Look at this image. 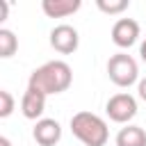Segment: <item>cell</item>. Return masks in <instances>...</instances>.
<instances>
[{
	"instance_id": "1",
	"label": "cell",
	"mask_w": 146,
	"mask_h": 146,
	"mask_svg": "<svg viewBox=\"0 0 146 146\" xmlns=\"http://www.w3.org/2000/svg\"><path fill=\"white\" fill-rule=\"evenodd\" d=\"M71 82H73L71 66L64 59H52V62H46L43 66H39V68L32 71V75L27 80V87H34L41 94L50 96V94L66 91L71 87Z\"/></svg>"
},
{
	"instance_id": "2",
	"label": "cell",
	"mask_w": 146,
	"mask_h": 146,
	"mask_svg": "<svg viewBox=\"0 0 146 146\" xmlns=\"http://www.w3.org/2000/svg\"><path fill=\"white\" fill-rule=\"evenodd\" d=\"M71 132L84 146H105L110 139L107 123L94 112H78L71 116Z\"/></svg>"
},
{
	"instance_id": "3",
	"label": "cell",
	"mask_w": 146,
	"mask_h": 146,
	"mask_svg": "<svg viewBox=\"0 0 146 146\" xmlns=\"http://www.w3.org/2000/svg\"><path fill=\"white\" fill-rule=\"evenodd\" d=\"M107 75L116 87H130L139 78V66H137L132 55L116 52L107 59Z\"/></svg>"
},
{
	"instance_id": "4",
	"label": "cell",
	"mask_w": 146,
	"mask_h": 146,
	"mask_svg": "<svg viewBox=\"0 0 146 146\" xmlns=\"http://www.w3.org/2000/svg\"><path fill=\"white\" fill-rule=\"evenodd\" d=\"M105 112H107V116H110L114 123H128V121L135 119V114H137V100H135V96H130V94H114V96L107 100Z\"/></svg>"
},
{
	"instance_id": "5",
	"label": "cell",
	"mask_w": 146,
	"mask_h": 146,
	"mask_svg": "<svg viewBox=\"0 0 146 146\" xmlns=\"http://www.w3.org/2000/svg\"><path fill=\"white\" fill-rule=\"evenodd\" d=\"M50 46H52L57 52H62V55H71V52H75L78 46H80V34H78V30H75L73 25H68V23L55 25V27L50 30Z\"/></svg>"
},
{
	"instance_id": "6",
	"label": "cell",
	"mask_w": 146,
	"mask_h": 146,
	"mask_svg": "<svg viewBox=\"0 0 146 146\" xmlns=\"http://www.w3.org/2000/svg\"><path fill=\"white\" fill-rule=\"evenodd\" d=\"M139 39V23L135 18H119L112 25V41L119 48H130Z\"/></svg>"
},
{
	"instance_id": "7",
	"label": "cell",
	"mask_w": 146,
	"mask_h": 146,
	"mask_svg": "<svg viewBox=\"0 0 146 146\" xmlns=\"http://www.w3.org/2000/svg\"><path fill=\"white\" fill-rule=\"evenodd\" d=\"M32 137H34V141L39 146H55L62 139V125L55 119H39L34 123Z\"/></svg>"
},
{
	"instance_id": "8",
	"label": "cell",
	"mask_w": 146,
	"mask_h": 146,
	"mask_svg": "<svg viewBox=\"0 0 146 146\" xmlns=\"http://www.w3.org/2000/svg\"><path fill=\"white\" fill-rule=\"evenodd\" d=\"M46 98H48V96L41 94L39 89L27 87L25 94H23V98H21V112H23V116H25V119H32V121L41 119V114H43V110H46Z\"/></svg>"
},
{
	"instance_id": "9",
	"label": "cell",
	"mask_w": 146,
	"mask_h": 146,
	"mask_svg": "<svg viewBox=\"0 0 146 146\" xmlns=\"http://www.w3.org/2000/svg\"><path fill=\"white\" fill-rule=\"evenodd\" d=\"M80 0H43L41 9L48 18H66L80 9Z\"/></svg>"
},
{
	"instance_id": "10",
	"label": "cell",
	"mask_w": 146,
	"mask_h": 146,
	"mask_svg": "<svg viewBox=\"0 0 146 146\" xmlns=\"http://www.w3.org/2000/svg\"><path fill=\"white\" fill-rule=\"evenodd\" d=\"M116 146H146V130L139 125H125L116 132Z\"/></svg>"
},
{
	"instance_id": "11",
	"label": "cell",
	"mask_w": 146,
	"mask_h": 146,
	"mask_svg": "<svg viewBox=\"0 0 146 146\" xmlns=\"http://www.w3.org/2000/svg\"><path fill=\"white\" fill-rule=\"evenodd\" d=\"M16 50H18V39H16V34H14L11 30L2 27V30H0V57H2V59H9Z\"/></svg>"
},
{
	"instance_id": "12",
	"label": "cell",
	"mask_w": 146,
	"mask_h": 146,
	"mask_svg": "<svg viewBox=\"0 0 146 146\" xmlns=\"http://www.w3.org/2000/svg\"><path fill=\"white\" fill-rule=\"evenodd\" d=\"M96 7H98L103 14L114 16V14L125 11V9L130 7V0H98V2H96Z\"/></svg>"
},
{
	"instance_id": "13",
	"label": "cell",
	"mask_w": 146,
	"mask_h": 146,
	"mask_svg": "<svg viewBox=\"0 0 146 146\" xmlns=\"http://www.w3.org/2000/svg\"><path fill=\"white\" fill-rule=\"evenodd\" d=\"M14 112V96L7 89H0V119H7Z\"/></svg>"
},
{
	"instance_id": "14",
	"label": "cell",
	"mask_w": 146,
	"mask_h": 146,
	"mask_svg": "<svg viewBox=\"0 0 146 146\" xmlns=\"http://www.w3.org/2000/svg\"><path fill=\"white\" fill-rule=\"evenodd\" d=\"M137 91H139V98L146 103V78H144V80H139V84H137Z\"/></svg>"
},
{
	"instance_id": "15",
	"label": "cell",
	"mask_w": 146,
	"mask_h": 146,
	"mask_svg": "<svg viewBox=\"0 0 146 146\" xmlns=\"http://www.w3.org/2000/svg\"><path fill=\"white\" fill-rule=\"evenodd\" d=\"M7 11H9V5H7L5 0H0V21L7 18Z\"/></svg>"
},
{
	"instance_id": "16",
	"label": "cell",
	"mask_w": 146,
	"mask_h": 146,
	"mask_svg": "<svg viewBox=\"0 0 146 146\" xmlns=\"http://www.w3.org/2000/svg\"><path fill=\"white\" fill-rule=\"evenodd\" d=\"M139 55H141V59L146 62V41H144V43L139 46Z\"/></svg>"
},
{
	"instance_id": "17",
	"label": "cell",
	"mask_w": 146,
	"mask_h": 146,
	"mask_svg": "<svg viewBox=\"0 0 146 146\" xmlns=\"http://www.w3.org/2000/svg\"><path fill=\"white\" fill-rule=\"evenodd\" d=\"M0 146H11V141H9V137H0Z\"/></svg>"
}]
</instances>
